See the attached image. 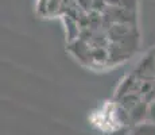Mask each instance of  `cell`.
Returning a JSON list of instances; mask_svg holds the SVG:
<instances>
[{
	"mask_svg": "<svg viewBox=\"0 0 155 135\" xmlns=\"http://www.w3.org/2000/svg\"><path fill=\"white\" fill-rule=\"evenodd\" d=\"M64 0H38L37 12L39 15H54L59 11Z\"/></svg>",
	"mask_w": 155,
	"mask_h": 135,
	"instance_id": "cell-1",
	"label": "cell"
},
{
	"mask_svg": "<svg viewBox=\"0 0 155 135\" xmlns=\"http://www.w3.org/2000/svg\"><path fill=\"white\" fill-rule=\"evenodd\" d=\"M148 116H150L151 120L155 122V100L148 104Z\"/></svg>",
	"mask_w": 155,
	"mask_h": 135,
	"instance_id": "cell-3",
	"label": "cell"
},
{
	"mask_svg": "<svg viewBox=\"0 0 155 135\" xmlns=\"http://www.w3.org/2000/svg\"><path fill=\"white\" fill-rule=\"evenodd\" d=\"M146 115H148V103H146L143 100L139 101L131 111H128V116L131 118V120H134L135 123L142 122Z\"/></svg>",
	"mask_w": 155,
	"mask_h": 135,
	"instance_id": "cell-2",
	"label": "cell"
}]
</instances>
